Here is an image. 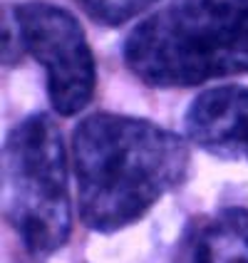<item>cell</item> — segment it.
Segmentation results:
<instances>
[{
	"instance_id": "cell-1",
	"label": "cell",
	"mask_w": 248,
	"mask_h": 263,
	"mask_svg": "<svg viewBox=\"0 0 248 263\" xmlns=\"http://www.w3.org/2000/svg\"><path fill=\"white\" fill-rule=\"evenodd\" d=\"M72 174L80 221L115 234L186 179L189 146L149 119L94 112L72 132Z\"/></svg>"
},
{
	"instance_id": "cell-2",
	"label": "cell",
	"mask_w": 248,
	"mask_h": 263,
	"mask_svg": "<svg viewBox=\"0 0 248 263\" xmlns=\"http://www.w3.org/2000/svg\"><path fill=\"white\" fill-rule=\"evenodd\" d=\"M124 62L149 87L248 74V0H171L129 32Z\"/></svg>"
},
{
	"instance_id": "cell-3",
	"label": "cell",
	"mask_w": 248,
	"mask_h": 263,
	"mask_svg": "<svg viewBox=\"0 0 248 263\" xmlns=\"http://www.w3.org/2000/svg\"><path fill=\"white\" fill-rule=\"evenodd\" d=\"M3 211L30 256L58 253L72 234L67 154L47 115L17 122L3 146Z\"/></svg>"
},
{
	"instance_id": "cell-4",
	"label": "cell",
	"mask_w": 248,
	"mask_h": 263,
	"mask_svg": "<svg viewBox=\"0 0 248 263\" xmlns=\"http://www.w3.org/2000/svg\"><path fill=\"white\" fill-rule=\"evenodd\" d=\"M10 23L20 50L43 65L52 109L62 117L82 112L97 85L94 58L82 25L67 10L43 0L13 5Z\"/></svg>"
},
{
	"instance_id": "cell-5",
	"label": "cell",
	"mask_w": 248,
	"mask_h": 263,
	"mask_svg": "<svg viewBox=\"0 0 248 263\" xmlns=\"http://www.w3.org/2000/svg\"><path fill=\"white\" fill-rule=\"evenodd\" d=\"M184 129L219 159H248V87L221 85L201 92L184 115Z\"/></svg>"
},
{
	"instance_id": "cell-6",
	"label": "cell",
	"mask_w": 248,
	"mask_h": 263,
	"mask_svg": "<svg viewBox=\"0 0 248 263\" xmlns=\"http://www.w3.org/2000/svg\"><path fill=\"white\" fill-rule=\"evenodd\" d=\"M191 263H248V209L226 206L196 229Z\"/></svg>"
},
{
	"instance_id": "cell-7",
	"label": "cell",
	"mask_w": 248,
	"mask_h": 263,
	"mask_svg": "<svg viewBox=\"0 0 248 263\" xmlns=\"http://www.w3.org/2000/svg\"><path fill=\"white\" fill-rule=\"evenodd\" d=\"M80 8L100 25L117 28L129 23L131 17L146 13L159 0H77Z\"/></svg>"
}]
</instances>
